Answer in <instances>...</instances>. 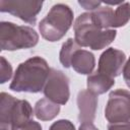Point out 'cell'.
Instances as JSON below:
<instances>
[{
    "label": "cell",
    "instance_id": "obj_2",
    "mask_svg": "<svg viewBox=\"0 0 130 130\" xmlns=\"http://www.w3.org/2000/svg\"><path fill=\"white\" fill-rule=\"evenodd\" d=\"M75 41L81 47L92 50H102L109 46L116 38L115 29H103L93 20L91 12L80 14L73 26Z\"/></svg>",
    "mask_w": 130,
    "mask_h": 130
},
{
    "label": "cell",
    "instance_id": "obj_11",
    "mask_svg": "<svg viewBox=\"0 0 130 130\" xmlns=\"http://www.w3.org/2000/svg\"><path fill=\"white\" fill-rule=\"evenodd\" d=\"M95 66V59L91 52L77 50L71 60V67L79 74H90Z\"/></svg>",
    "mask_w": 130,
    "mask_h": 130
},
{
    "label": "cell",
    "instance_id": "obj_12",
    "mask_svg": "<svg viewBox=\"0 0 130 130\" xmlns=\"http://www.w3.org/2000/svg\"><path fill=\"white\" fill-rule=\"evenodd\" d=\"M87 88L94 94H103L107 92L115 84V79L104 73L95 71L87 76Z\"/></svg>",
    "mask_w": 130,
    "mask_h": 130
},
{
    "label": "cell",
    "instance_id": "obj_10",
    "mask_svg": "<svg viewBox=\"0 0 130 130\" xmlns=\"http://www.w3.org/2000/svg\"><path fill=\"white\" fill-rule=\"evenodd\" d=\"M77 107L79 110L78 120L80 123L92 122L95 118L98 96L88 89H82L77 94Z\"/></svg>",
    "mask_w": 130,
    "mask_h": 130
},
{
    "label": "cell",
    "instance_id": "obj_16",
    "mask_svg": "<svg viewBox=\"0 0 130 130\" xmlns=\"http://www.w3.org/2000/svg\"><path fill=\"white\" fill-rule=\"evenodd\" d=\"M0 59H1V83H5L7 80L11 78L12 67L4 57H1Z\"/></svg>",
    "mask_w": 130,
    "mask_h": 130
},
{
    "label": "cell",
    "instance_id": "obj_7",
    "mask_svg": "<svg viewBox=\"0 0 130 130\" xmlns=\"http://www.w3.org/2000/svg\"><path fill=\"white\" fill-rule=\"evenodd\" d=\"M43 91L50 101L58 105H65L70 98L69 78L61 70L51 69Z\"/></svg>",
    "mask_w": 130,
    "mask_h": 130
},
{
    "label": "cell",
    "instance_id": "obj_17",
    "mask_svg": "<svg viewBox=\"0 0 130 130\" xmlns=\"http://www.w3.org/2000/svg\"><path fill=\"white\" fill-rule=\"evenodd\" d=\"M49 130H75V127L69 120H58L50 126Z\"/></svg>",
    "mask_w": 130,
    "mask_h": 130
},
{
    "label": "cell",
    "instance_id": "obj_8",
    "mask_svg": "<svg viewBox=\"0 0 130 130\" xmlns=\"http://www.w3.org/2000/svg\"><path fill=\"white\" fill-rule=\"evenodd\" d=\"M43 1L30 0H1V12H8L21 20L34 24L37 20V15L41 11Z\"/></svg>",
    "mask_w": 130,
    "mask_h": 130
},
{
    "label": "cell",
    "instance_id": "obj_18",
    "mask_svg": "<svg viewBox=\"0 0 130 130\" xmlns=\"http://www.w3.org/2000/svg\"><path fill=\"white\" fill-rule=\"evenodd\" d=\"M79 5H81L84 9L86 10H90V11H93L95 10L96 8H99L103 2L101 1H78Z\"/></svg>",
    "mask_w": 130,
    "mask_h": 130
},
{
    "label": "cell",
    "instance_id": "obj_4",
    "mask_svg": "<svg viewBox=\"0 0 130 130\" xmlns=\"http://www.w3.org/2000/svg\"><path fill=\"white\" fill-rule=\"evenodd\" d=\"M32 118V109L25 100H17L11 94H0V124L10 130H16Z\"/></svg>",
    "mask_w": 130,
    "mask_h": 130
},
{
    "label": "cell",
    "instance_id": "obj_6",
    "mask_svg": "<svg viewBox=\"0 0 130 130\" xmlns=\"http://www.w3.org/2000/svg\"><path fill=\"white\" fill-rule=\"evenodd\" d=\"M105 117L110 123L130 121V91L123 88L111 91L105 109Z\"/></svg>",
    "mask_w": 130,
    "mask_h": 130
},
{
    "label": "cell",
    "instance_id": "obj_3",
    "mask_svg": "<svg viewBox=\"0 0 130 130\" xmlns=\"http://www.w3.org/2000/svg\"><path fill=\"white\" fill-rule=\"evenodd\" d=\"M73 22V11L68 5L56 4L41 20L39 29L42 37L49 42L61 40Z\"/></svg>",
    "mask_w": 130,
    "mask_h": 130
},
{
    "label": "cell",
    "instance_id": "obj_9",
    "mask_svg": "<svg viewBox=\"0 0 130 130\" xmlns=\"http://www.w3.org/2000/svg\"><path fill=\"white\" fill-rule=\"evenodd\" d=\"M125 61L126 56L124 52L115 48H109L100 56L98 71L114 78L121 74Z\"/></svg>",
    "mask_w": 130,
    "mask_h": 130
},
{
    "label": "cell",
    "instance_id": "obj_20",
    "mask_svg": "<svg viewBox=\"0 0 130 130\" xmlns=\"http://www.w3.org/2000/svg\"><path fill=\"white\" fill-rule=\"evenodd\" d=\"M123 78L128 87H130V57L123 68Z\"/></svg>",
    "mask_w": 130,
    "mask_h": 130
},
{
    "label": "cell",
    "instance_id": "obj_19",
    "mask_svg": "<svg viewBox=\"0 0 130 130\" xmlns=\"http://www.w3.org/2000/svg\"><path fill=\"white\" fill-rule=\"evenodd\" d=\"M108 130H130V121L123 123H110Z\"/></svg>",
    "mask_w": 130,
    "mask_h": 130
},
{
    "label": "cell",
    "instance_id": "obj_14",
    "mask_svg": "<svg viewBox=\"0 0 130 130\" xmlns=\"http://www.w3.org/2000/svg\"><path fill=\"white\" fill-rule=\"evenodd\" d=\"M80 49V46L76 43L75 39H68L63 45H62V48H61V51H60V55H59V58H60V62L61 64L65 67V68H69L71 66V60H72V57L74 55V53Z\"/></svg>",
    "mask_w": 130,
    "mask_h": 130
},
{
    "label": "cell",
    "instance_id": "obj_13",
    "mask_svg": "<svg viewBox=\"0 0 130 130\" xmlns=\"http://www.w3.org/2000/svg\"><path fill=\"white\" fill-rule=\"evenodd\" d=\"M60 112V106L49 99H41L35 105V115L39 120L50 121Z\"/></svg>",
    "mask_w": 130,
    "mask_h": 130
},
{
    "label": "cell",
    "instance_id": "obj_15",
    "mask_svg": "<svg viewBox=\"0 0 130 130\" xmlns=\"http://www.w3.org/2000/svg\"><path fill=\"white\" fill-rule=\"evenodd\" d=\"M130 19V3L121 2L115 9V25L114 27L124 26Z\"/></svg>",
    "mask_w": 130,
    "mask_h": 130
},
{
    "label": "cell",
    "instance_id": "obj_1",
    "mask_svg": "<svg viewBox=\"0 0 130 130\" xmlns=\"http://www.w3.org/2000/svg\"><path fill=\"white\" fill-rule=\"evenodd\" d=\"M50 71L44 58L31 57L18 65L9 87L17 92H40L45 87Z\"/></svg>",
    "mask_w": 130,
    "mask_h": 130
},
{
    "label": "cell",
    "instance_id": "obj_23",
    "mask_svg": "<svg viewBox=\"0 0 130 130\" xmlns=\"http://www.w3.org/2000/svg\"><path fill=\"white\" fill-rule=\"evenodd\" d=\"M1 130H10V129L7 128V127H3V126H1Z\"/></svg>",
    "mask_w": 130,
    "mask_h": 130
},
{
    "label": "cell",
    "instance_id": "obj_22",
    "mask_svg": "<svg viewBox=\"0 0 130 130\" xmlns=\"http://www.w3.org/2000/svg\"><path fill=\"white\" fill-rule=\"evenodd\" d=\"M78 130H99V129L92 124V122H84L80 124Z\"/></svg>",
    "mask_w": 130,
    "mask_h": 130
},
{
    "label": "cell",
    "instance_id": "obj_21",
    "mask_svg": "<svg viewBox=\"0 0 130 130\" xmlns=\"http://www.w3.org/2000/svg\"><path fill=\"white\" fill-rule=\"evenodd\" d=\"M16 130H42V127L38 122L31 120L27 124H25L24 126H22V127H20Z\"/></svg>",
    "mask_w": 130,
    "mask_h": 130
},
{
    "label": "cell",
    "instance_id": "obj_5",
    "mask_svg": "<svg viewBox=\"0 0 130 130\" xmlns=\"http://www.w3.org/2000/svg\"><path fill=\"white\" fill-rule=\"evenodd\" d=\"M39 42L37 31L26 25H17L13 22L0 23V47L3 51H15L35 47Z\"/></svg>",
    "mask_w": 130,
    "mask_h": 130
}]
</instances>
